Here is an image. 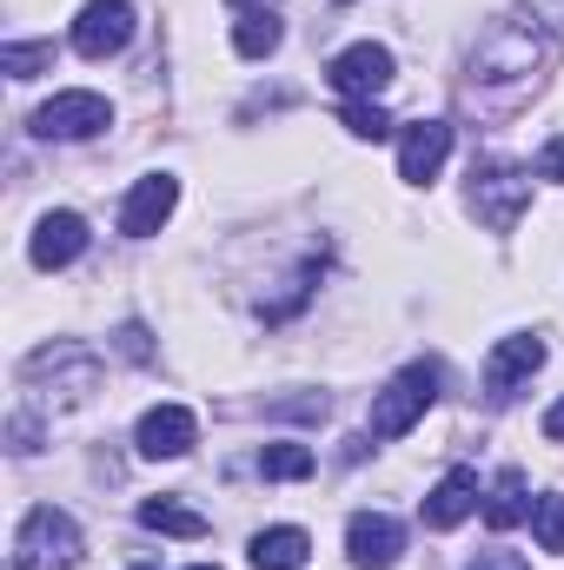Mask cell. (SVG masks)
Wrapping results in <instances>:
<instances>
[{"instance_id": "obj_9", "label": "cell", "mask_w": 564, "mask_h": 570, "mask_svg": "<svg viewBox=\"0 0 564 570\" xmlns=\"http://www.w3.org/2000/svg\"><path fill=\"white\" fill-rule=\"evenodd\" d=\"M399 551H406V524L399 518L352 511V524H346V558H352V570H392Z\"/></svg>"}, {"instance_id": "obj_29", "label": "cell", "mask_w": 564, "mask_h": 570, "mask_svg": "<svg viewBox=\"0 0 564 570\" xmlns=\"http://www.w3.org/2000/svg\"><path fill=\"white\" fill-rule=\"evenodd\" d=\"M545 438H558V444H564V399L545 412Z\"/></svg>"}, {"instance_id": "obj_4", "label": "cell", "mask_w": 564, "mask_h": 570, "mask_svg": "<svg viewBox=\"0 0 564 570\" xmlns=\"http://www.w3.org/2000/svg\"><path fill=\"white\" fill-rule=\"evenodd\" d=\"M20 379H27V385H54V392H47L54 405H80V399H94V385H100V358H94L87 345H40V352L20 365Z\"/></svg>"}, {"instance_id": "obj_6", "label": "cell", "mask_w": 564, "mask_h": 570, "mask_svg": "<svg viewBox=\"0 0 564 570\" xmlns=\"http://www.w3.org/2000/svg\"><path fill=\"white\" fill-rule=\"evenodd\" d=\"M107 127H114V107H107V94H87V87H67V94H54L33 114V134L40 140H94Z\"/></svg>"}, {"instance_id": "obj_12", "label": "cell", "mask_w": 564, "mask_h": 570, "mask_svg": "<svg viewBox=\"0 0 564 570\" xmlns=\"http://www.w3.org/2000/svg\"><path fill=\"white\" fill-rule=\"evenodd\" d=\"M193 438H200V419L186 405H153V412H140V425H134L140 458H186Z\"/></svg>"}, {"instance_id": "obj_7", "label": "cell", "mask_w": 564, "mask_h": 570, "mask_svg": "<svg viewBox=\"0 0 564 570\" xmlns=\"http://www.w3.org/2000/svg\"><path fill=\"white\" fill-rule=\"evenodd\" d=\"M538 365H545V338H538V332L498 338L492 358H485V399H492V405H512V399L538 379Z\"/></svg>"}, {"instance_id": "obj_15", "label": "cell", "mask_w": 564, "mask_h": 570, "mask_svg": "<svg viewBox=\"0 0 564 570\" xmlns=\"http://www.w3.org/2000/svg\"><path fill=\"white\" fill-rule=\"evenodd\" d=\"M478 478L471 471H445L431 491H425V531H451V524H465L471 511H478Z\"/></svg>"}, {"instance_id": "obj_1", "label": "cell", "mask_w": 564, "mask_h": 570, "mask_svg": "<svg viewBox=\"0 0 564 570\" xmlns=\"http://www.w3.org/2000/svg\"><path fill=\"white\" fill-rule=\"evenodd\" d=\"M538 60H545V40H538L532 20H492L471 47V80L505 87V80H525Z\"/></svg>"}, {"instance_id": "obj_10", "label": "cell", "mask_w": 564, "mask_h": 570, "mask_svg": "<svg viewBox=\"0 0 564 570\" xmlns=\"http://www.w3.org/2000/svg\"><path fill=\"white\" fill-rule=\"evenodd\" d=\"M127 40H134V7H127V0H87V7H80V20H74V53L107 60V53H120Z\"/></svg>"}, {"instance_id": "obj_20", "label": "cell", "mask_w": 564, "mask_h": 570, "mask_svg": "<svg viewBox=\"0 0 564 570\" xmlns=\"http://www.w3.org/2000/svg\"><path fill=\"white\" fill-rule=\"evenodd\" d=\"M47 67H54V40H7L0 47V73L7 80H33Z\"/></svg>"}, {"instance_id": "obj_23", "label": "cell", "mask_w": 564, "mask_h": 570, "mask_svg": "<svg viewBox=\"0 0 564 570\" xmlns=\"http://www.w3.org/2000/svg\"><path fill=\"white\" fill-rule=\"evenodd\" d=\"M339 120H346V134H352V140H386V134H392V114H386L379 100H346V114H339Z\"/></svg>"}, {"instance_id": "obj_28", "label": "cell", "mask_w": 564, "mask_h": 570, "mask_svg": "<svg viewBox=\"0 0 564 570\" xmlns=\"http://www.w3.org/2000/svg\"><path fill=\"white\" fill-rule=\"evenodd\" d=\"M525 7H532V27H538V20H552V13H564V0H525Z\"/></svg>"}, {"instance_id": "obj_25", "label": "cell", "mask_w": 564, "mask_h": 570, "mask_svg": "<svg viewBox=\"0 0 564 570\" xmlns=\"http://www.w3.org/2000/svg\"><path fill=\"white\" fill-rule=\"evenodd\" d=\"M33 438H40V431H33V419H13V451H20V458L33 451Z\"/></svg>"}, {"instance_id": "obj_16", "label": "cell", "mask_w": 564, "mask_h": 570, "mask_svg": "<svg viewBox=\"0 0 564 570\" xmlns=\"http://www.w3.org/2000/svg\"><path fill=\"white\" fill-rule=\"evenodd\" d=\"M246 558H253V570H299L312 558V538H305L299 524H273V531H260V538L246 544Z\"/></svg>"}, {"instance_id": "obj_21", "label": "cell", "mask_w": 564, "mask_h": 570, "mask_svg": "<svg viewBox=\"0 0 564 570\" xmlns=\"http://www.w3.org/2000/svg\"><path fill=\"white\" fill-rule=\"evenodd\" d=\"M260 478H273V484L312 478V451H305V444H266V451H260Z\"/></svg>"}, {"instance_id": "obj_14", "label": "cell", "mask_w": 564, "mask_h": 570, "mask_svg": "<svg viewBox=\"0 0 564 570\" xmlns=\"http://www.w3.org/2000/svg\"><path fill=\"white\" fill-rule=\"evenodd\" d=\"M445 153H451V127H445V120L406 127V140H399V179H406V186H431L438 166H445Z\"/></svg>"}, {"instance_id": "obj_3", "label": "cell", "mask_w": 564, "mask_h": 570, "mask_svg": "<svg viewBox=\"0 0 564 570\" xmlns=\"http://www.w3.org/2000/svg\"><path fill=\"white\" fill-rule=\"evenodd\" d=\"M80 564V524L54 504L27 511L13 531V570H74Z\"/></svg>"}, {"instance_id": "obj_30", "label": "cell", "mask_w": 564, "mask_h": 570, "mask_svg": "<svg viewBox=\"0 0 564 570\" xmlns=\"http://www.w3.org/2000/svg\"><path fill=\"white\" fill-rule=\"evenodd\" d=\"M193 570H220V564H193Z\"/></svg>"}, {"instance_id": "obj_31", "label": "cell", "mask_w": 564, "mask_h": 570, "mask_svg": "<svg viewBox=\"0 0 564 570\" xmlns=\"http://www.w3.org/2000/svg\"><path fill=\"white\" fill-rule=\"evenodd\" d=\"M134 570H153V564H134Z\"/></svg>"}, {"instance_id": "obj_27", "label": "cell", "mask_w": 564, "mask_h": 570, "mask_svg": "<svg viewBox=\"0 0 564 570\" xmlns=\"http://www.w3.org/2000/svg\"><path fill=\"white\" fill-rule=\"evenodd\" d=\"M545 173H552V179H564V134L545 146Z\"/></svg>"}, {"instance_id": "obj_5", "label": "cell", "mask_w": 564, "mask_h": 570, "mask_svg": "<svg viewBox=\"0 0 564 570\" xmlns=\"http://www.w3.org/2000/svg\"><path fill=\"white\" fill-rule=\"evenodd\" d=\"M471 213H478V226H492V233H512L518 219H525V206H532V173H518V166H485V173H471Z\"/></svg>"}, {"instance_id": "obj_18", "label": "cell", "mask_w": 564, "mask_h": 570, "mask_svg": "<svg viewBox=\"0 0 564 570\" xmlns=\"http://www.w3.org/2000/svg\"><path fill=\"white\" fill-rule=\"evenodd\" d=\"M532 518V498H525V471H498L492 491H485V524L492 531H512Z\"/></svg>"}, {"instance_id": "obj_11", "label": "cell", "mask_w": 564, "mask_h": 570, "mask_svg": "<svg viewBox=\"0 0 564 570\" xmlns=\"http://www.w3.org/2000/svg\"><path fill=\"white\" fill-rule=\"evenodd\" d=\"M173 206H179V179L173 173H146L140 186L127 193V206H120V233L127 239H153L173 219Z\"/></svg>"}, {"instance_id": "obj_17", "label": "cell", "mask_w": 564, "mask_h": 570, "mask_svg": "<svg viewBox=\"0 0 564 570\" xmlns=\"http://www.w3.org/2000/svg\"><path fill=\"white\" fill-rule=\"evenodd\" d=\"M280 40H285V27H280L273 7H246L233 20V53L240 60H266V53H280Z\"/></svg>"}, {"instance_id": "obj_2", "label": "cell", "mask_w": 564, "mask_h": 570, "mask_svg": "<svg viewBox=\"0 0 564 570\" xmlns=\"http://www.w3.org/2000/svg\"><path fill=\"white\" fill-rule=\"evenodd\" d=\"M438 405V365H406L386 392H372V412H366V438H406L425 412Z\"/></svg>"}, {"instance_id": "obj_22", "label": "cell", "mask_w": 564, "mask_h": 570, "mask_svg": "<svg viewBox=\"0 0 564 570\" xmlns=\"http://www.w3.org/2000/svg\"><path fill=\"white\" fill-rule=\"evenodd\" d=\"M532 538H538L545 551H558V558H564V491L532 498Z\"/></svg>"}, {"instance_id": "obj_19", "label": "cell", "mask_w": 564, "mask_h": 570, "mask_svg": "<svg viewBox=\"0 0 564 570\" xmlns=\"http://www.w3.org/2000/svg\"><path fill=\"white\" fill-rule=\"evenodd\" d=\"M140 524L146 531H159V538H206V531H213V524H206L193 504H179V498H146Z\"/></svg>"}, {"instance_id": "obj_13", "label": "cell", "mask_w": 564, "mask_h": 570, "mask_svg": "<svg viewBox=\"0 0 564 570\" xmlns=\"http://www.w3.org/2000/svg\"><path fill=\"white\" fill-rule=\"evenodd\" d=\"M87 253V219L80 213H47L40 226H33V239H27V259L40 266V273H60V266H74Z\"/></svg>"}, {"instance_id": "obj_8", "label": "cell", "mask_w": 564, "mask_h": 570, "mask_svg": "<svg viewBox=\"0 0 564 570\" xmlns=\"http://www.w3.org/2000/svg\"><path fill=\"white\" fill-rule=\"evenodd\" d=\"M325 80H332L346 100H379V94L392 87V47H379V40H352L346 53H332Z\"/></svg>"}, {"instance_id": "obj_24", "label": "cell", "mask_w": 564, "mask_h": 570, "mask_svg": "<svg viewBox=\"0 0 564 570\" xmlns=\"http://www.w3.org/2000/svg\"><path fill=\"white\" fill-rule=\"evenodd\" d=\"M465 570H532V564H525L518 551H478V558H471Z\"/></svg>"}, {"instance_id": "obj_26", "label": "cell", "mask_w": 564, "mask_h": 570, "mask_svg": "<svg viewBox=\"0 0 564 570\" xmlns=\"http://www.w3.org/2000/svg\"><path fill=\"white\" fill-rule=\"evenodd\" d=\"M120 352H127V358H146V332H140V325H127V332H120Z\"/></svg>"}]
</instances>
